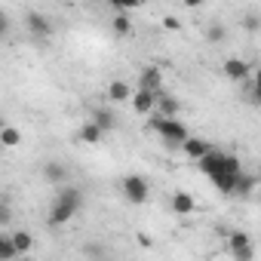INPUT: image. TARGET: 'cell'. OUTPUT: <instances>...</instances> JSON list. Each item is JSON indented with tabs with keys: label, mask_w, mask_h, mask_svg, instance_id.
Instances as JSON below:
<instances>
[{
	"label": "cell",
	"mask_w": 261,
	"mask_h": 261,
	"mask_svg": "<svg viewBox=\"0 0 261 261\" xmlns=\"http://www.w3.org/2000/svg\"><path fill=\"white\" fill-rule=\"evenodd\" d=\"M169 206H172V212H175V215H191V212L197 209V203H194V197H191L188 191H175Z\"/></svg>",
	"instance_id": "obj_12"
},
{
	"label": "cell",
	"mask_w": 261,
	"mask_h": 261,
	"mask_svg": "<svg viewBox=\"0 0 261 261\" xmlns=\"http://www.w3.org/2000/svg\"><path fill=\"white\" fill-rule=\"evenodd\" d=\"M43 178H46L49 185H65V181H68V169H65V163H59V160H46V163H43Z\"/></svg>",
	"instance_id": "obj_9"
},
{
	"label": "cell",
	"mask_w": 261,
	"mask_h": 261,
	"mask_svg": "<svg viewBox=\"0 0 261 261\" xmlns=\"http://www.w3.org/2000/svg\"><path fill=\"white\" fill-rule=\"evenodd\" d=\"M252 101H255V105H261V68L252 74Z\"/></svg>",
	"instance_id": "obj_26"
},
{
	"label": "cell",
	"mask_w": 261,
	"mask_h": 261,
	"mask_svg": "<svg viewBox=\"0 0 261 261\" xmlns=\"http://www.w3.org/2000/svg\"><path fill=\"white\" fill-rule=\"evenodd\" d=\"M237 178H240V172H218V175L212 178V185H215L218 194L230 197V194H237Z\"/></svg>",
	"instance_id": "obj_11"
},
{
	"label": "cell",
	"mask_w": 261,
	"mask_h": 261,
	"mask_svg": "<svg viewBox=\"0 0 261 261\" xmlns=\"http://www.w3.org/2000/svg\"><path fill=\"white\" fill-rule=\"evenodd\" d=\"M22 252H19V246H16V240H13V233H4L0 237V261H13V258H19Z\"/></svg>",
	"instance_id": "obj_16"
},
{
	"label": "cell",
	"mask_w": 261,
	"mask_h": 261,
	"mask_svg": "<svg viewBox=\"0 0 261 261\" xmlns=\"http://www.w3.org/2000/svg\"><path fill=\"white\" fill-rule=\"evenodd\" d=\"M224 37H227L224 25H209V28H206V40H209V43H221Z\"/></svg>",
	"instance_id": "obj_24"
},
{
	"label": "cell",
	"mask_w": 261,
	"mask_h": 261,
	"mask_svg": "<svg viewBox=\"0 0 261 261\" xmlns=\"http://www.w3.org/2000/svg\"><path fill=\"white\" fill-rule=\"evenodd\" d=\"M120 191H123V197L133 203V206H142V203H148V197H151L148 178H142V175H126V178L120 181Z\"/></svg>",
	"instance_id": "obj_4"
},
{
	"label": "cell",
	"mask_w": 261,
	"mask_h": 261,
	"mask_svg": "<svg viewBox=\"0 0 261 261\" xmlns=\"http://www.w3.org/2000/svg\"><path fill=\"white\" fill-rule=\"evenodd\" d=\"M148 129H151V133H157V136H160L163 142H169V145H185V142L191 139L188 126H185L178 117H163V114H157V117L148 120Z\"/></svg>",
	"instance_id": "obj_2"
},
{
	"label": "cell",
	"mask_w": 261,
	"mask_h": 261,
	"mask_svg": "<svg viewBox=\"0 0 261 261\" xmlns=\"http://www.w3.org/2000/svg\"><path fill=\"white\" fill-rule=\"evenodd\" d=\"M0 142H4L7 148H16L22 142V133H19L16 126H4V129H0Z\"/></svg>",
	"instance_id": "obj_19"
},
{
	"label": "cell",
	"mask_w": 261,
	"mask_h": 261,
	"mask_svg": "<svg viewBox=\"0 0 261 261\" xmlns=\"http://www.w3.org/2000/svg\"><path fill=\"white\" fill-rule=\"evenodd\" d=\"M185 7H191V10L194 7H203V0H185Z\"/></svg>",
	"instance_id": "obj_29"
},
{
	"label": "cell",
	"mask_w": 261,
	"mask_h": 261,
	"mask_svg": "<svg viewBox=\"0 0 261 261\" xmlns=\"http://www.w3.org/2000/svg\"><path fill=\"white\" fill-rule=\"evenodd\" d=\"M7 221H10V206L4 203L0 206V227H7Z\"/></svg>",
	"instance_id": "obj_27"
},
{
	"label": "cell",
	"mask_w": 261,
	"mask_h": 261,
	"mask_svg": "<svg viewBox=\"0 0 261 261\" xmlns=\"http://www.w3.org/2000/svg\"><path fill=\"white\" fill-rule=\"evenodd\" d=\"M181 151H185V157H191V160H200V157H206L212 148H209V142H206V139H194V136H191V139L181 145Z\"/></svg>",
	"instance_id": "obj_13"
},
{
	"label": "cell",
	"mask_w": 261,
	"mask_h": 261,
	"mask_svg": "<svg viewBox=\"0 0 261 261\" xmlns=\"http://www.w3.org/2000/svg\"><path fill=\"white\" fill-rule=\"evenodd\" d=\"M221 71H224V77L233 80V83H246V80L252 77V65H249L246 59H237V56H230L227 62H221Z\"/></svg>",
	"instance_id": "obj_5"
},
{
	"label": "cell",
	"mask_w": 261,
	"mask_h": 261,
	"mask_svg": "<svg viewBox=\"0 0 261 261\" xmlns=\"http://www.w3.org/2000/svg\"><path fill=\"white\" fill-rule=\"evenodd\" d=\"M255 185H258V181H255L252 175H243V172H240V178H237V194H240V197H246V194H252V191H255Z\"/></svg>",
	"instance_id": "obj_22"
},
{
	"label": "cell",
	"mask_w": 261,
	"mask_h": 261,
	"mask_svg": "<svg viewBox=\"0 0 261 261\" xmlns=\"http://www.w3.org/2000/svg\"><path fill=\"white\" fill-rule=\"evenodd\" d=\"M92 120L105 129V133H111V129L117 126V117H114V111H108V108H95V111H92Z\"/></svg>",
	"instance_id": "obj_17"
},
{
	"label": "cell",
	"mask_w": 261,
	"mask_h": 261,
	"mask_svg": "<svg viewBox=\"0 0 261 261\" xmlns=\"http://www.w3.org/2000/svg\"><path fill=\"white\" fill-rule=\"evenodd\" d=\"M157 95H160V92L139 86V89L133 92V98H129V101H133V111H136V114H154V111H157Z\"/></svg>",
	"instance_id": "obj_7"
},
{
	"label": "cell",
	"mask_w": 261,
	"mask_h": 261,
	"mask_svg": "<svg viewBox=\"0 0 261 261\" xmlns=\"http://www.w3.org/2000/svg\"><path fill=\"white\" fill-rule=\"evenodd\" d=\"M77 139H80L83 145H98V142L105 139V129H101V126H98L95 120H89V123H83V126H80Z\"/></svg>",
	"instance_id": "obj_10"
},
{
	"label": "cell",
	"mask_w": 261,
	"mask_h": 261,
	"mask_svg": "<svg viewBox=\"0 0 261 261\" xmlns=\"http://www.w3.org/2000/svg\"><path fill=\"white\" fill-rule=\"evenodd\" d=\"M111 28H114V34H123V37H126V34H133V22H129V16H123V13L114 16Z\"/></svg>",
	"instance_id": "obj_21"
},
{
	"label": "cell",
	"mask_w": 261,
	"mask_h": 261,
	"mask_svg": "<svg viewBox=\"0 0 261 261\" xmlns=\"http://www.w3.org/2000/svg\"><path fill=\"white\" fill-rule=\"evenodd\" d=\"M25 25H28V31H31L34 40H46V37L53 34V22H49L43 13H37V10H31V13L25 16Z\"/></svg>",
	"instance_id": "obj_6"
},
{
	"label": "cell",
	"mask_w": 261,
	"mask_h": 261,
	"mask_svg": "<svg viewBox=\"0 0 261 261\" xmlns=\"http://www.w3.org/2000/svg\"><path fill=\"white\" fill-rule=\"evenodd\" d=\"M80 209H83V191H80L77 185H65V188L59 191L53 209H49V224H53V227H62V224L74 221V215H77Z\"/></svg>",
	"instance_id": "obj_1"
},
{
	"label": "cell",
	"mask_w": 261,
	"mask_h": 261,
	"mask_svg": "<svg viewBox=\"0 0 261 261\" xmlns=\"http://www.w3.org/2000/svg\"><path fill=\"white\" fill-rule=\"evenodd\" d=\"M197 166L209 175V178H215L218 172H243V166H240V157H233V154H224V151H209L206 157H200L197 160Z\"/></svg>",
	"instance_id": "obj_3"
},
{
	"label": "cell",
	"mask_w": 261,
	"mask_h": 261,
	"mask_svg": "<svg viewBox=\"0 0 261 261\" xmlns=\"http://www.w3.org/2000/svg\"><path fill=\"white\" fill-rule=\"evenodd\" d=\"M13 240H16V246H19V252H22V255H28V252L34 249V237H31L28 230H16V233H13Z\"/></svg>",
	"instance_id": "obj_20"
},
{
	"label": "cell",
	"mask_w": 261,
	"mask_h": 261,
	"mask_svg": "<svg viewBox=\"0 0 261 261\" xmlns=\"http://www.w3.org/2000/svg\"><path fill=\"white\" fill-rule=\"evenodd\" d=\"M145 0H111V7L114 10H120V13H126V10H136V7H142Z\"/></svg>",
	"instance_id": "obj_25"
},
{
	"label": "cell",
	"mask_w": 261,
	"mask_h": 261,
	"mask_svg": "<svg viewBox=\"0 0 261 261\" xmlns=\"http://www.w3.org/2000/svg\"><path fill=\"white\" fill-rule=\"evenodd\" d=\"M243 28H246L249 34H258V31H261V16H258V13H246V16H243Z\"/></svg>",
	"instance_id": "obj_23"
},
{
	"label": "cell",
	"mask_w": 261,
	"mask_h": 261,
	"mask_svg": "<svg viewBox=\"0 0 261 261\" xmlns=\"http://www.w3.org/2000/svg\"><path fill=\"white\" fill-rule=\"evenodd\" d=\"M178 108H181V105H178L172 95H163V92L157 95V114H163V117H175Z\"/></svg>",
	"instance_id": "obj_18"
},
{
	"label": "cell",
	"mask_w": 261,
	"mask_h": 261,
	"mask_svg": "<svg viewBox=\"0 0 261 261\" xmlns=\"http://www.w3.org/2000/svg\"><path fill=\"white\" fill-rule=\"evenodd\" d=\"M133 86H129L126 80H111V86H108V98L111 101H129V98H133Z\"/></svg>",
	"instance_id": "obj_15"
},
{
	"label": "cell",
	"mask_w": 261,
	"mask_h": 261,
	"mask_svg": "<svg viewBox=\"0 0 261 261\" xmlns=\"http://www.w3.org/2000/svg\"><path fill=\"white\" fill-rule=\"evenodd\" d=\"M83 4H95V0H83Z\"/></svg>",
	"instance_id": "obj_30"
},
{
	"label": "cell",
	"mask_w": 261,
	"mask_h": 261,
	"mask_svg": "<svg viewBox=\"0 0 261 261\" xmlns=\"http://www.w3.org/2000/svg\"><path fill=\"white\" fill-rule=\"evenodd\" d=\"M227 246H230V255L237 258V261H249L255 252H252V243H249V237L243 233V230H233L230 237H227Z\"/></svg>",
	"instance_id": "obj_8"
},
{
	"label": "cell",
	"mask_w": 261,
	"mask_h": 261,
	"mask_svg": "<svg viewBox=\"0 0 261 261\" xmlns=\"http://www.w3.org/2000/svg\"><path fill=\"white\" fill-rule=\"evenodd\" d=\"M142 89H154V92H163V77H160V68H145L142 71V80H139Z\"/></svg>",
	"instance_id": "obj_14"
},
{
	"label": "cell",
	"mask_w": 261,
	"mask_h": 261,
	"mask_svg": "<svg viewBox=\"0 0 261 261\" xmlns=\"http://www.w3.org/2000/svg\"><path fill=\"white\" fill-rule=\"evenodd\" d=\"M163 28H169V31H178L181 25H178V19H172V16H166V19H163Z\"/></svg>",
	"instance_id": "obj_28"
}]
</instances>
